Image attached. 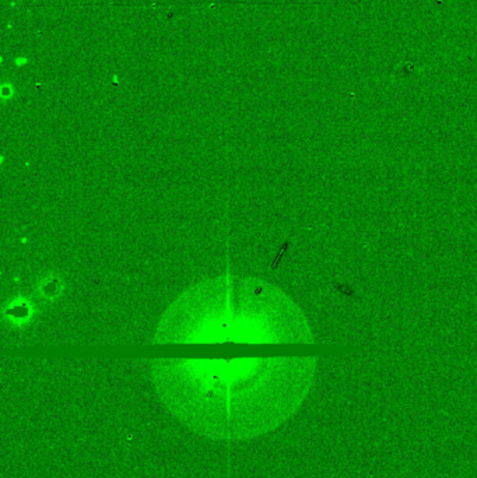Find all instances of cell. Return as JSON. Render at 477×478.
I'll use <instances>...</instances> for the list:
<instances>
[{
	"instance_id": "obj_1",
	"label": "cell",
	"mask_w": 477,
	"mask_h": 478,
	"mask_svg": "<svg viewBox=\"0 0 477 478\" xmlns=\"http://www.w3.org/2000/svg\"><path fill=\"white\" fill-rule=\"evenodd\" d=\"M314 358L155 360L151 376L165 408L190 431L219 441L262 437L307 396Z\"/></svg>"
},
{
	"instance_id": "obj_2",
	"label": "cell",
	"mask_w": 477,
	"mask_h": 478,
	"mask_svg": "<svg viewBox=\"0 0 477 478\" xmlns=\"http://www.w3.org/2000/svg\"><path fill=\"white\" fill-rule=\"evenodd\" d=\"M157 343H311L309 326L293 302L254 279L199 283L163 316Z\"/></svg>"
}]
</instances>
